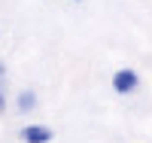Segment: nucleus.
<instances>
[{
	"instance_id": "4",
	"label": "nucleus",
	"mask_w": 152,
	"mask_h": 143,
	"mask_svg": "<svg viewBox=\"0 0 152 143\" xmlns=\"http://www.w3.org/2000/svg\"><path fill=\"white\" fill-rule=\"evenodd\" d=\"M6 107H9V98H6V64L0 61V116L6 113Z\"/></svg>"
},
{
	"instance_id": "2",
	"label": "nucleus",
	"mask_w": 152,
	"mask_h": 143,
	"mask_svg": "<svg viewBox=\"0 0 152 143\" xmlns=\"http://www.w3.org/2000/svg\"><path fill=\"white\" fill-rule=\"evenodd\" d=\"M18 137H21L24 143H52L55 131H52L49 125H40V122H34V125H24L21 131H18Z\"/></svg>"
},
{
	"instance_id": "1",
	"label": "nucleus",
	"mask_w": 152,
	"mask_h": 143,
	"mask_svg": "<svg viewBox=\"0 0 152 143\" xmlns=\"http://www.w3.org/2000/svg\"><path fill=\"white\" fill-rule=\"evenodd\" d=\"M137 88H140V73H137L134 67H119L116 73H113V92L122 95V98H128L134 95Z\"/></svg>"
},
{
	"instance_id": "3",
	"label": "nucleus",
	"mask_w": 152,
	"mask_h": 143,
	"mask_svg": "<svg viewBox=\"0 0 152 143\" xmlns=\"http://www.w3.org/2000/svg\"><path fill=\"white\" fill-rule=\"evenodd\" d=\"M37 103H40V98H37L34 88H24V92L15 95V110H18V113H34Z\"/></svg>"
},
{
	"instance_id": "5",
	"label": "nucleus",
	"mask_w": 152,
	"mask_h": 143,
	"mask_svg": "<svg viewBox=\"0 0 152 143\" xmlns=\"http://www.w3.org/2000/svg\"><path fill=\"white\" fill-rule=\"evenodd\" d=\"M73 3H79V0H73Z\"/></svg>"
}]
</instances>
